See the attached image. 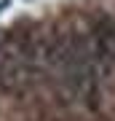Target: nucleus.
<instances>
[{
  "instance_id": "nucleus-2",
  "label": "nucleus",
  "mask_w": 115,
  "mask_h": 121,
  "mask_svg": "<svg viewBox=\"0 0 115 121\" xmlns=\"http://www.w3.org/2000/svg\"><path fill=\"white\" fill-rule=\"evenodd\" d=\"M91 51L99 67L115 70V22L110 16H96L91 24Z\"/></svg>"
},
{
  "instance_id": "nucleus-1",
  "label": "nucleus",
  "mask_w": 115,
  "mask_h": 121,
  "mask_svg": "<svg viewBox=\"0 0 115 121\" xmlns=\"http://www.w3.org/2000/svg\"><path fill=\"white\" fill-rule=\"evenodd\" d=\"M32 62L21 54L16 43L0 46V91L3 94H19L27 83Z\"/></svg>"
},
{
  "instance_id": "nucleus-3",
  "label": "nucleus",
  "mask_w": 115,
  "mask_h": 121,
  "mask_svg": "<svg viewBox=\"0 0 115 121\" xmlns=\"http://www.w3.org/2000/svg\"><path fill=\"white\" fill-rule=\"evenodd\" d=\"M3 8H5V3H0V11H3Z\"/></svg>"
}]
</instances>
